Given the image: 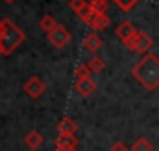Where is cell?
I'll return each instance as SVG.
<instances>
[{"instance_id": "cell-4", "label": "cell", "mask_w": 159, "mask_h": 151, "mask_svg": "<svg viewBox=\"0 0 159 151\" xmlns=\"http://www.w3.org/2000/svg\"><path fill=\"white\" fill-rule=\"evenodd\" d=\"M46 37H48V42H50L54 48L61 50V48H65V46L72 41V33H70L65 26H61V24H59V26H57L54 32H50Z\"/></svg>"}, {"instance_id": "cell-7", "label": "cell", "mask_w": 159, "mask_h": 151, "mask_svg": "<svg viewBox=\"0 0 159 151\" xmlns=\"http://www.w3.org/2000/svg\"><path fill=\"white\" fill-rule=\"evenodd\" d=\"M115 33H117V37L122 41V44L124 42H128V41H131V39L135 37L139 32H137V28L131 24V22H128V20H124V22H120L119 26H117V30H115Z\"/></svg>"}, {"instance_id": "cell-1", "label": "cell", "mask_w": 159, "mask_h": 151, "mask_svg": "<svg viewBox=\"0 0 159 151\" xmlns=\"http://www.w3.org/2000/svg\"><path fill=\"white\" fill-rule=\"evenodd\" d=\"M131 74L146 90H156L159 87V57L152 52L143 55V59L133 67Z\"/></svg>"}, {"instance_id": "cell-15", "label": "cell", "mask_w": 159, "mask_h": 151, "mask_svg": "<svg viewBox=\"0 0 159 151\" xmlns=\"http://www.w3.org/2000/svg\"><path fill=\"white\" fill-rule=\"evenodd\" d=\"M87 67L91 68V72L98 74V72H102V70L106 68V61H104L100 55H93V57L87 61Z\"/></svg>"}, {"instance_id": "cell-19", "label": "cell", "mask_w": 159, "mask_h": 151, "mask_svg": "<svg viewBox=\"0 0 159 151\" xmlns=\"http://www.w3.org/2000/svg\"><path fill=\"white\" fill-rule=\"evenodd\" d=\"M113 2L119 6L120 9H124V11H129V9H131V7H133V6H135L139 0H113Z\"/></svg>"}, {"instance_id": "cell-9", "label": "cell", "mask_w": 159, "mask_h": 151, "mask_svg": "<svg viewBox=\"0 0 159 151\" xmlns=\"http://www.w3.org/2000/svg\"><path fill=\"white\" fill-rule=\"evenodd\" d=\"M102 44H104V39L100 37V33H96V32H91L89 35H85L83 39V46L89 50V52H98L100 48H102Z\"/></svg>"}, {"instance_id": "cell-18", "label": "cell", "mask_w": 159, "mask_h": 151, "mask_svg": "<svg viewBox=\"0 0 159 151\" xmlns=\"http://www.w3.org/2000/svg\"><path fill=\"white\" fill-rule=\"evenodd\" d=\"M87 4H89L87 0H70V2H69V6H70V9L74 11V15H76V13H80V11H81Z\"/></svg>"}, {"instance_id": "cell-12", "label": "cell", "mask_w": 159, "mask_h": 151, "mask_svg": "<svg viewBox=\"0 0 159 151\" xmlns=\"http://www.w3.org/2000/svg\"><path fill=\"white\" fill-rule=\"evenodd\" d=\"M54 144H56V149H76L78 138L76 136H61V135H57Z\"/></svg>"}, {"instance_id": "cell-14", "label": "cell", "mask_w": 159, "mask_h": 151, "mask_svg": "<svg viewBox=\"0 0 159 151\" xmlns=\"http://www.w3.org/2000/svg\"><path fill=\"white\" fill-rule=\"evenodd\" d=\"M129 151H154V146H152V142H150L148 138L141 136V138H137V140L131 144Z\"/></svg>"}, {"instance_id": "cell-2", "label": "cell", "mask_w": 159, "mask_h": 151, "mask_svg": "<svg viewBox=\"0 0 159 151\" xmlns=\"http://www.w3.org/2000/svg\"><path fill=\"white\" fill-rule=\"evenodd\" d=\"M4 22H6V32L0 39V48L4 55H9L26 41V35L11 19H4Z\"/></svg>"}, {"instance_id": "cell-21", "label": "cell", "mask_w": 159, "mask_h": 151, "mask_svg": "<svg viewBox=\"0 0 159 151\" xmlns=\"http://www.w3.org/2000/svg\"><path fill=\"white\" fill-rule=\"evenodd\" d=\"M4 32H6V22H4V19H0V39L4 35Z\"/></svg>"}, {"instance_id": "cell-10", "label": "cell", "mask_w": 159, "mask_h": 151, "mask_svg": "<svg viewBox=\"0 0 159 151\" xmlns=\"http://www.w3.org/2000/svg\"><path fill=\"white\" fill-rule=\"evenodd\" d=\"M24 144L30 148V151H37L44 144V138H43V135H41L39 131H30V133H26V136H24Z\"/></svg>"}, {"instance_id": "cell-24", "label": "cell", "mask_w": 159, "mask_h": 151, "mask_svg": "<svg viewBox=\"0 0 159 151\" xmlns=\"http://www.w3.org/2000/svg\"><path fill=\"white\" fill-rule=\"evenodd\" d=\"M0 55H4V54H2V48H0Z\"/></svg>"}, {"instance_id": "cell-16", "label": "cell", "mask_w": 159, "mask_h": 151, "mask_svg": "<svg viewBox=\"0 0 159 151\" xmlns=\"http://www.w3.org/2000/svg\"><path fill=\"white\" fill-rule=\"evenodd\" d=\"M91 68L87 67V63L85 65H78L76 67V70H74V76H76V81L78 79H87V77H91Z\"/></svg>"}, {"instance_id": "cell-8", "label": "cell", "mask_w": 159, "mask_h": 151, "mask_svg": "<svg viewBox=\"0 0 159 151\" xmlns=\"http://www.w3.org/2000/svg\"><path fill=\"white\" fill-rule=\"evenodd\" d=\"M109 22H111V20H109V17H107L106 13H94V15L91 17V20L87 22V26H89L93 32L98 33V32L106 30V28L109 26Z\"/></svg>"}, {"instance_id": "cell-17", "label": "cell", "mask_w": 159, "mask_h": 151, "mask_svg": "<svg viewBox=\"0 0 159 151\" xmlns=\"http://www.w3.org/2000/svg\"><path fill=\"white\" fill-rule=\"evenodd\" d=\"M87 2L94 13H106V9H107V0H87Z\"/></svg>"}, {"instance_id": "cell-5", "label": "cell", "mask_w": 159, "mask_h": 151, "mask_svg": "<svg viewBox=\"0 0 159 151\" xmlns=\"http://www.w3.org/2000/svg\"><path fill=\"white\" fill-rule=\"evenodd\" d=\"M22 88H24V92H26L32 100H37V98H41V96L44 94V90H46V83L41 79L39 76H32V77H28V79L24 81Z\"/></svg>"}, {"instance_id": "cell-6", "label": "cell", "mask_w": 159, "mask_h": 151, "mask_svg": "<svg viewBox=\"0 0 159 151\" xmlns=\"http://www.w3.org/2000/svg\"><path fill=\"white\" fill-rule=\"evenodd\" d=\"M56 129H57V135H61V136H76L78 123L70 116H65L63 120H59V123H57Z\"/></svg>"}, {"instance_id": "cell-23", "label": "cell", "mask_w": 159, "mask_h": 151, "mask_svg": "<svg viewBox=\"0 0 159 151\" xmlns=\"http://www.w3.org/2000/svg\"><path fill=\"white\" fill-rule=\"evenodd\" d=\"M56 151H76V149H56Z\"/></svg>"}, {"instance_id": "cell-13", "label": "cell", "mask_w": 159, "mask_h": 151, "mask_svg": "<svg viewBox=\"0 0 159 151\" xmlns=\"http://www.w3.org/2000/svg\"><path fill=\"white\" fill-rule=\"evenodd\" d=\"M57 26H59V22H57V20H56L52 15H43V17H41L39 28L43 30V32H44V33H46V35H48L50 32H54Z\"/></svg>"}, {"instance_id": "cell-20", "label": "cell", "mask_w": 159, "mask_h": 151, "mask_svg": "<svg viewBox=\"0 0 159 151\" xmlns=\"http://www.w3.org/2000/svg\"><path fill=\"white\" fill-rule=\"evenodd\" d=\"M109 151H129V149H128V146H126L124 142L117 140V142H115V144L111 146V149H109Z\"/></svg>"}, {"instance_id": "cell-11", "label": "cell", "mask_w": 159, "mask_h": 151, "mask_svg": "<svg viewBox=\"0 0 159 151\" xmlns=\"http://www.w3.org/2000/svg\"><path fill=\"white\" fill-rule=\"evenodd\" d=\"M76 90H78L80 96L87 98V96H91V94L96 90V83H94L91 77H87V79H78V81H76Z\"/></svg>"}, {"instance_id": "cell-22", "label": "cell", "mask_w": 159, "mask_h": 151, "mask_svg": "<svg viewBox=\"0 0 159 151\" xmlns=\"http://www.w3.org/2000/svg\"><path fill=\"white\" fill-rule=\"evenodd\" d=\"M4 2H6V4H13L15 0H4Z\"/></svg>"}, {"instance_id": "cell-3", "label": "cell", "mask_w": 159, "mask_h": 151, "mask_svg": "<svg viewBox=\"0 0 159 151\" xmlns=\"http://www.w3.org/2000/svg\"><path fill=\"white\" fill-rule=\"evenodd\" d=\"M124 46H126L128 50H131V52H139V54L146 55V54H150V48L154 46V41H152V37H150L148 33L139 32L131 41L124 42Z\"/></svg>"}]
</instances>
